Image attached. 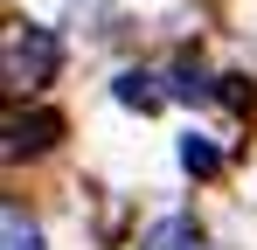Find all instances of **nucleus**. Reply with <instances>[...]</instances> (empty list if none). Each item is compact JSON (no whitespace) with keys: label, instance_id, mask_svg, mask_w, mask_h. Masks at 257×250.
<instances>
[{"label":"nucleus","instance_id":"f257e3e1","mask_svg":"<svg viewBox=\"0 0 257 250\" xmlns=\"http://www.w3.org/2000/svg\"><path fill=\"white\" fill-rule=\"evenodd\" d=\"M49 70H56V35L14 21V28H7V83L21 90V83H42Z\"/></svg>","mask_w":257,"mask_h":250},{"label":"nucleus","instance_id":"f03ea898","mask_svg":"<svg viewBox=\"0 0 257 250\" xmlns=\"http://www.w3.org/2000/svg\"><path fill=\"white\" fill-rule=\"evenodd\" d=\"M56 132H63V118L56 111H14L7 118V160H21V153H42V146H56Z\"/></svg>","mask_w":257,"mask_h":250},{"label":"nucleus","instance_id":"7ed1b4c3","mask_svg":"<svg viewBox=\"0 0 257 250\" xmlns=\"http://www.w3.org/2000/svg\"><path fill=\"white\" fill-rule=\"evenodd\" d=\"M146 250H209V243H202L195 222H160V229L146 236Z\"/></svg>","mask_w":257,"mask_h":250},{"label":"nucleus","instance_id":"20e7f679","mask_svg":"<svg viewBox=\"0 0 257 250\" xmlns=\"http://www.w3.org/2000/svg\"><path fill=\"white\" fill-rule=\"evenodd\" d=\"M118 104H132V111H153V104H160V90H153L146 77H118Z\"/></svg>","mask_w":257,"mask_h":250},{"label":"nucleus","instance_id":"39448f33","mask_svg":"<svg viewBox=\"0 0 257 250\" xmlns=\"http://www.w3.org/2000/svg\"><path fill=\"white\" fill-rule=\"evenodd\" d=\"M181 167H188V174H215V146L188 132V139H181Z\"/></svg>","mask_w":257,"mask_h":250},{"label":"nucleus","instance_id":"423d86ee","mask_svg":"<svg viewBox=\"0 0 257 250\" xmlns=\"http://www.w3.org/2000/svg\"><path fill=\"white\" fill-rule=\"evenodd\" d=\"M7 250H42L35 222H21V208H7Z\"/></svg>","mask_w":257,"mask_h":250}]
</instances>
